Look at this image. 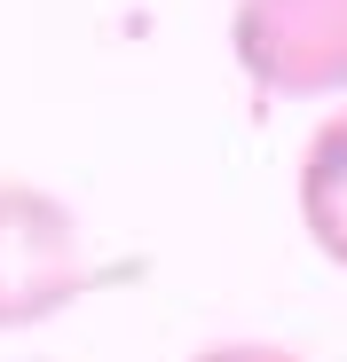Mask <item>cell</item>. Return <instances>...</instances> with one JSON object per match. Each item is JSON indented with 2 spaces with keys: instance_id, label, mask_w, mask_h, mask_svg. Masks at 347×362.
I'll use <instances>...</instances> for the list:
<instances>
[{
  "instance_id": "6da1fadb",
  "label": "cell",
  "mask_w": 347,
  "mask_h": 362,
  "mask_svg": "<svg viewBox=\"0 0 347 362\" xmlns=\"http://www.w3.org/2000/svg\"><path fill=\"white\" fill-rule=\"evenodd\" d=\"M95 284L79 221L40 181H0V331H32L64 315Z\"/></svg>"
},
{
  "instance_id": "3957f363",
  "label": "cell",
  "mask_w": 347,
  "mask_h": 362,
  "mask_svg": "<svg viewBox=\"0 0 347 362\" xmlns=\"http://www.w3.org/2000/svg\"><path fill=\"white\" fill-rule=\"evenodd\" d=\"M300 228L347 276V110H331L300 150Z\"/></svg>"
},
{
  "instance_id": "277c9868",
  "label": "cell",
  "mask_w": 347,
  "mask_h": 362,
  "mask_svg": "<svg viewBox=\"0 0 347 362\" xmlns=\"http://www.w3.org/2000/svg\"><path fill=\"white\" fill-rule=\"evenodd\" d=\"M190 362H308V354L276 346V339H213V346H198Z\"/></svg>"
},
{
  "instance_id": "7a4b0ae2",
  "label": "cell",
  "mask_w": 347,
  "mask_h": 362,
  "mask_svg": "<svg viewBox=\"0 0 347 362\" xmlns=\"http://www.w3.org/2000/svg\"><path fill=\"white\" fill-rule=\"evenodd\" d=\"M229 55L276 103L347 95V0H237Z\"/></svg>"
}]
</instances>
